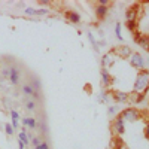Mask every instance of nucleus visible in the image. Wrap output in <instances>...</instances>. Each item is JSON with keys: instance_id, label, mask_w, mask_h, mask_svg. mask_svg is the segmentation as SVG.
<instances>
[{"instance_id": "obj_14", "label": "nucleus", "mask_w": 149, "mask_h": 149, "mask_svg": "<svg viewBox=\"0 0 149 149\" xmlns=\"http://www.w3.org/2000/svg\"><path fill=\"white\" fill-rule=\"evenodd\" d=\"M29 85L31 86V88H33L34 91L40 93V82H39V79H37V78H31V79H30V82H29Z\"/></svg>"}, {"instance_id": "obj_5", "label": "nucleus", "mask_w": 149, "mask_h": 149, "mask_svg": "<svg viewBox=\"0 0 149 149\" xmlns=\"http://www.w3.org/2000/svg\"><path fill=\"white\" fill-rule=\"evenodd\" d=\"M113 52H115V54H118V55H119V57H122V58H127V57H130V55H131V48H130V46H127V45H121V46L113 48Z\"/></svg>"}, {"instance_id": "obj_8", "label": "nucleus", "mask_w": 149, "mask_h": 149, "mask_svg": "<svg viewBox=\"0 0 149 149\" xmlns=\"http://www.w3.org/2000/svg\"><path fill=\"white\" fill-rule=\"evenodd\" d=\"M22 104H24V107H26L29 112H34L37 109V102H34L33 98H29V97L22 100Z\"/></svg>"}, {"instance_id": "obj_21", "label": "nucleus", "mask_w": 149, "mask_h": 149, "mask_svg": "<svg viewBox=\"0 0 149 149\" xmlns=\"http://www.w3.org/2000/svg\"><path fill=\"white\" fill-rule=\"evenodd\" d=\"M115 33H116V36L119 37V39H122V37H121V24H119V22H116V27H115Z\"/></svg>"}, {"instance_id": "obj_7", "label": "nucleus", "mask_w": 149, "mask_h": 149, "mask_svg": "<svg viewBox=\"0 0 149 149\" xmlns=\"http://www.w3.org/2000/svg\"><path fill=\"white\" fill-rule=\"evenodd\" d=\"M21 124H22V127H29L30 130L37 128V121L34 118H21Z\"/></svg>"}, {"instance_id": "obj_9", "label": "nucleus", "mask_w": 149, "mask_h": 149, "mask_svg": "<svg viewBox=\"0 0 149 149\" xmlns=\"http://www.w3.org/2000/svg\"><path fill=\"white\" fill-rule=\"evenodd\" d=\"M112 128H113L115 131H116V134L119 136V134H122L124 131V121L122 119H119V118H116L115 121H113V125H112Z\"/></svg>"}, {"instance_id": "obj_6", "label": "nucleus", "mask_w": 149, "mask_h": 149, "mask_svg": "<svg viewBox=\"0 0 149 149\" xmlns=\"http://www.w3.org/2000/svg\"><path fill=\"white\" fill-rule=\"evenodd\" d=\"M137 8H139V3H136L133 8H128V9H127V14H125L127 22H134V21H136V15H137Z\"/></svg>"}, {"instance_id": "obj_3", "label": "nucleus", "mask_w": 149, "mask_h": 149, "mask_svg": "<svg viewBox=\"0 0 149 149\" xmlns=\"http://www.w3.org/2000/svg\"><path fill=\"white\" fill-rule=\"evenodd\" d=\"M130 57H131V66H133V67H136V69H143V67H145V60L142 58L140 54L131 52Z\"/></svg>"}, {"instance_id": "obj_13", "label": "nucleus", "mask_w": 149, "mask_h": 149, "mask_svg": "<svg viewBox=\"0 0 149 149\" xmlns=\"http://www.w3.org/2000/svg\"><path fill=\"white\" fill-rule=\"evenodd\" d=\"M112 146H113V149H122L124 143H122V139L119 136H113L112 137Z\"/></svg>"}, {"instance_id": "obj_20", "label": "nucleus", "mask_w": 149, "mask_h": 149, "mask_svg": "<svg viewBox=\"0 0 149 149\" xmlns=\"http://www.w3.org/2000/svg\"><path fill=\"white\" fill-rule=\"evenodd\" d=\"M36 149H49V145H48V142H46V140H43V142H42L39 146H37Z\"/></svg>"}, {"instance_id": "obj_27", "label": "nucleus", "mask_w": 149, "mask_h": 149, "mask_svg": "<svg viewBox=\"0 0 149 149\" xmlns=\"http://www.w3.org/2000/svg\"><path fill=\"white\" fill-rule=\"evenodd\" d=\"M145 136H146V139H149V124H148V127H146V131H145Z\"/></svg>"}, {"instance_id": "obj_24", "label": "nucleus", "mask_w": 149, "mask_h": 149, "mask_svg": "<svg viewBox=\"0 0 149 149\" xmlns=\"http://www.w3.org/2000/svg\"><path fill=\"white\" fill-rule=\"evenodd\" d=\"M48 9H36V15H46Z\"/></svg>"}, {"instance_id": "obj_2", "label": "nucleus", "mask_w": 149, "mask_h": 149, "mask_svg": "<svg viewBox=\"0 0 149 149\" xmlns=\"http://www.w3.org/2000/svg\"><path fill=\"white\" fill-rule=\"evenodd\" d=\"M148 85H149V72L143 69L139 73V78H137V84H136V86H137L139 90H146Z\"/></svg>"}, {"instance_id": "obj_22", "label": "nucleus", "mask_w": 149, "mask_h": 149, "mask_svg": "<svg viewBox=\"0 0 149 149\" xmlns=\"http://www.w3.org/2000/svg\"><path fill=\"white\" fill-rule=\"evenodd\" d=\"M127 29H128L130 31H131V30L136 31V21H134V22H127Z\"/></svg>"}, {"instance_id": "obj_1", "label": "nucleus", "mask_w": 149, "mask_h": 149, "mask_svg": "<svg viewBox=\"0 0 149 149\" xmlns=\"http://www.w3.org/2000/svg\"><path fill=\"white\" fill-rule=\"evenodd\" d=\"M139 116H140V113H139V110L137 109H134V107H128V109H125L124 112H121V115L118 116L119 119H128V121H137L139 119Z\"/></svg>"}, {"instance_id": "obj_12", "label": "nucleus", "mask_w": 149, "mask_h": 149, "mask_svg": "<svg viewBox=\"0 0 149 149\" xmlns=\"http://www.w3.org/2000/svg\"><path fill=\"white\" fill-rule=\"evenodd\" d=\"M106 14H107V8H106V6H100V5H98V6L95 8V15L100 18V19H103V18L106 17Z\"/></svg>"}, {"instance_id": "obj_23", "label": "nucleus", "mask_w": 149, "mask_h": 149, "mask_svg": "<svg viewBox=\"0 0 149 149\" xmlns=\"http://www.w3.org/2000/svg\"><path fill=\"white\" fill-rule=\"evenodd\" d=\"M24 12H26L27 15H36V9H33V8H27Z\"/></svg>"}, {"instance_id": "obj_18", "label": "nucleus", "mask_w": 149, "mask_h": 149, "mask_svg": "<svg viewBox=\"0 0 149 149\" xmlns=\"http://www.w3.org/2000/svg\"><path fill=\"white\" fill-rule=\"evenodd\" d=\"M112 61H113V60H112L109 55H104V57H103V67L106 69V66H110Z\"/></svg>"}, {"instance_id": "obj_16", "label": "nucleus", "mask_w": 149, "mask_h": 149, "mask_svg": "<svg viewBox=\"0 0 149 149\" xmlns=\"http://www.w3.org/2000/svg\"><path fill=\"white\" fill-rule=\"evenodd\" d=\"M113 97H115V100H118V102H127L128 100V95L124 94V93H115Z\"/></svg>"}, {"instance_id": "obj_11", "label": "nucleus", "mask_w": 149, "mask_h": 149, "mask_svg": "<svg viewBox=\"0 0 149 149\" xmlns=\"http://www.w3.org/2000/svg\"><path fill=\"white\" fill-rule=\"evenodd\" d=\"M10 116H12V127H14L15 130L19 127V124H18V121L21 119L19 118V115H18V112L15 110V109H10Z\"/></svg>"}, {"instance_id": "obj_17", "label": "nucleus", "mask_w": 149, "mask_h": 149, "mask_svg": "<svg viewBox=\"0 0 149 149\" xmlns=\"http://www.w3.org/2000/svg\"><path fill=\"white\" fill-rule=\"evenodd\" d=\"M14 127H12V124H5V131H6V134L8 136H12L14 134Z\"/></svg>"}, {"instance_id": "obj_19", "label": "nucleus", "mask_w": 149, "mask_h": 149, "mask_svg": "<svg viewBox=\"0 0 149 149\" xmlns=\"http://www.w3.org/2000/svg\"><path fill=\"white\" fill-rule=\"evenodd\" d=\"M30 142H31V145H33L34 148H37V146H39V145L42 143V140H40V137H33V139H31Z\"/></svg>"}, {"instance_id": "obj_25", "label": "nucleus", "mask_w": 149, "mask_h": 149, "mask_svg": "<svg viewBox=\"0 0 149 149\" xmlns=\"http://www.w3.org/2000/svg\"><path fill=\"white\" fill-rule=\"evenodd\" d=\"M2 78H9V67H5L2 70Z\"/></svg>"}, {"instance_id": "obj_26", "label": "nucleus", "mask_w": 149, "mask_h": 149, "mask_svg": "<svg viewBox=\"0 0 149 149\" xmlns=\"http://www.w3.org/2000/svg\"><path fill=\"white\" fill-rule=\"evenodd\" d=\"M24 148H26V145H24L22 142H19V140H18V149H24Z\"/></svg>"}, {"instance_id": "obj_4", "label": "nucleus", "mask_w": 149, "mask_h": 149, "mask_svg": "<svg viewBox=\"0 0 149 149\" xmlns=\"http://www.w3.org/2000/svg\"><path fill=\"white\" fill-rule=\"evenodd\" d=\"M9 81L12 85H18L19 84V69L17 66H10L9 67Z\"/></svg>"}, {"instance_id": "obj_15", "label": "nucleus", "mask_w": 149, "mask_h": 149, "mask_svg": "<svg viewBox=\"0 0 149 149\" xmlns=\"http://www.w3.org/2000/svg\"><path fill=\"white\" fill-rule=\"evenodd\" d=\"M18 139H19V142H22L24 145H29V143H30V140H29V136H27V133H26V131H19V134H18Z\"/></svg>"}, {"instance_id": "obj_10", "label": "nucleus", "mask_w": 149, "mask_h": 149, "mask_svg": "<svg viewBox=\"0 0 149 149\" xmlns=\"http://www.w3.org/2000/svg\"><path fill=\"white\" fill-rule=\"evenodd\" d=\"M66 17H67V19H69L70 22H73V24H79V22H81V17L76 14V12H73V10H67V12H66Z\"/></svg>"}, {"instance_id": "obj_28", "label": "nucleus", "mask_w": 149, "mask_h": 149, "mask_svg": "<svg viewBox=\"0 0 149 149\" xmlns=\"http://www.w3.org/2000/svg\"><path fill=\"white\" fill-rule=\"evenodd\" d=\"M34 149H36V148H34Z\"/></svg>"}]
</instances>
